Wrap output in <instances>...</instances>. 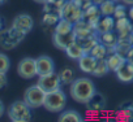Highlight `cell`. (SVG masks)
<instances>
[{
    "instance_id": "obj_44",
    "label": "cell",
    "mask_w": 133,
    "mask_h": 122,
    "mask_svg": "<svg viewBox=\"0 0 133 122\" xmlns=\"http://www.w3.org/2000/svg\"><path fill=\"white\" fill-rule=\"evenodd\" d=\"M111 2H115V3H117V2H119V0H111Z\"/></svg>"
},
{
    "instance_id": "obj_7",
    "label": "cell",
    "mask_w": 133,
    "mask_h": 122,
    "mask_svg": "<svg viewBox=\"0 0 133 122\" xmlns=\"http://www.w3.org/2000/svg\"><path fill=\"white\" fill-rule=\"evenodd\" d=\"M17 73L24 79H31L35 75H38L35 58H31V57L22 58L17 65Z\"/></svg>"
},
{
    "instance_id": "obj_4",
    "label": "cell",
    "mask_w": 133,
    "mask_h": 122,
    "mask_svg": "<svg viewBox=\"0 0 133 122\" xmlns=\"http://www.w3.org/2000/svg\"><path fill=\"white\" fill-rule=\"evenodd\" d=\"M65 104H66V96L64 91L60 88L57 91L48 92L46 95L43 106L51 113H59V112H63V109L65 108Z\"/></svg>"
},
{
    "instance_id": "obj_1",
    "label": "cell",
    "mask_w": 133,
    "mask_h": 122,
    "mask_svg": "<svg viewBox=\"0 0 133 122\" xmlns=\"http://www.w3.org/2000/svg\"><path fill=\"white\" fill-rule=\"evenodd\" d=\"M71 96L75 101L80 104H88L93 96L97 94L95 86L89 78H76L71 83Z\"/></svg>"
},
{
    "instance_id": "obj_30",
    "label": "cell",
    "mask_w": 133,
    "mask_h": 122,
    "mask_svg": "<svg viewBox=\"0 0 133 122\" xmlns=\"http://www.w3.org/2000/svg\"><path fill=\"white\" fill-rule=\"evenodd\" d=\"M61 17L56 13H44L42 18V24L44 26H55Z\"/></svg>"
},
{
    "instance_id": "obj_5",
    "label": "cell",
    "mask_w": 133,
    "mask_h": 122,
    "mask_svg": "<svg viewBox=\"0 0 133 122\" xmlns=\"http://www.w3.org/2000/svg\"><path fill=\"white\" fill-rule=\"evenodd\" d=\"M46 92L37 83L34 86H30L25 94H24V101L31 108V109H35V108H41L43 106L44 104V99H46Z\"/></svg>"
},
{
    "instance_id": "obj_25",
    "label": "cell",
    "mask_w": 133,
    "mask_h": 122,
    "mask_svg": "<svg viewBox=\"0 0 133 122\" xmlns=\"http://www.w3.org/2000/svg\"><path fill=\"white\" fill-rule=\"evenodd\" d=\"M77 42L80 43V45L82 47V49L85 51V53H90V51L93 49V47L99 42L98 40V34L94 36H89V38H84V39H77Z\"/></svg>"
},
{
    "instance_id": "obj_43",
    "label": "cell",
    "mask_w": 133,
    "mask_h": 122,
    "mask_svg": "<svg viewBox=\"0 0 133 122\" xmlns=\"http://www.w3.org/2000/svg\"><path fill=\"white\" fill-rule=\"evenodd\" d=\"M8 2V0H0V5H3V4H5Z\"/></svg>"
},
{
    "instance_id": "obj_28",
    "label": "cell",
    "mask_w": 133,
    "mask_h": 122,
    "mask_svg": "<svg viewBox=\"0 0 133 122\" xmlns=\"http://www.w3.org/2000/svg\"><path fill=\"white\" fill-rule=\"evenodd\" d=\"M59 77H60V81H61V85H71L76 78H75V73L71 68H64L60 73H59Z\"/></svg>"
},
{
    "instance_id": "obj_38",
    "label": "cell",
    "mask_w": 133,
    "mask_h": 122,
    "mask_svg": "<svg viewBox=\"0 0 133 122\" xmlns=\"http://www.w3.org/2000/svg\"><path fill=\"white\" fill-rule=\"evenodd\" d=\"M120 2L125 5H133V0H120Z\"/></svg>"
},
{
    "instance_id": "obj_14",
    "label": "cell",
    "mask_w": 133,
    "mask_h": 122,
    "mask_svg": "<svg viewBox=\"0 0 133 122\" xmlns=\"http://www.w3.org/2000/svg\"><path fill=\"white\" fill-rule=\"evenodd\" d=\"M101 17H102L101 8H99V5H97V4H94V3H93L90 7H88L86 9H84L82 20H85V21H88L90 25H93V26L95 27V30H97V25H98Z\"/></svg>"
},
{
    "instance_id": "obj_15",
    "label": "cell",
    "mask_w": 133,
    "mask_h": 122,
    "mask_svg": "<svg viewBox=\"0 0 133 122\" xmlns=\"http://www.w3.org/2000/svg\"><path fill=\"white\" fill-rule=\"evenodd\" d=\"M98 40L108 48V53H112V52H115V47L119 42V35L115 34L114 31L99 33L98 34Z\"/></svg>"
},
{
    "instance_id": "obj_11",
    "label": "cell",
    "mask_w": 133,
    "mask_h": 122,
    "mask_svg": "<svg viewBox=\"0 0 133 122\" xmlns=\"http://www.w3.org/2000/svg\"><path fill=\"white\" fill-rule=\"evenodd\" d=\"M12 26H15L16 29H18L20 31H22L25 34H29L33 30L34 21H33L31 16H29L28 13H21V14L15 17V20L12 22Z\"/></svg>"
},
{
    "instance_id": "obj_2",
    "label": "cell",
    "mask_w": 133,
    "mask_h": 122,
    "mask_svg": "<svg viewBox=\"0 0 133 122\" xmlns=\"http://www.w3.org/2000/svg\"><path fill=\"white\" fill-rule=\"evenodd\" d=\"M25 36H26V34L20 31L15 26L5 27L0 33V45L5 51H11V49L16 48L25 39Z\"/></svg>"
},
{
    "instance_id": "obj_40",
    "label": "cell",
    "mask_w": 133,
    "mask_h": 122,
    "mask_svg": "<svg viewBox=\"0 0 133 122\" xmlns=\"http://www.w3.org/2000/svg\"><path fill=\"white\" fill-rule=\"evenodd\" d=\"M103 2H104V0H93V3H94V4H97V5H101Z\"/></svg>"
},
{
    "instance_id": "obj_3",
    "label": "cell",
    "mask_w": 133,
    "mask_h": 122,
    "mask_svg": "<svg viewBox=\"0 0 133 122\" xmlns=\"http://www.w3.org/2000/svg\"><path fill=\"white\" fill-rule=\"evenodd\" d=\"M8 117L12 122H29L31 119V108L24 100H17L11 104Z\"/></svg>"
},
{
    "instance_id": "obj_9",
    "label": "cell",
    "mask_w": 133,
    "mask_h": 122,
    "mask_svg": "<svg viewBox=\"0 0 133 122\" xmlns=\"http://www.w3.org/2000/svg\"><path fill=\"white\" fill-rule=\"evenodd\" d=\"M73 31L77 36V39H84V38H89V36H94L97 35V30L93 25H90L88 21L85 20H80L78 22L73 24Z\"/></svg>"
},
{
    "instance_id": "obj_36",
    "label": "cell",
    "mask_w": 133,
    "mask_h": 122,
    "mask_svg": "<svg viewBox=\"0 0 133 122\" xmlns=\"http://www.w3.org/2000/svg\"><path fill=\"white\" fill-rule=\"evenodd\" d=\"M4 104H3V101L2 100H0V118H2L3 117V114H4Z\"/></svg>"
},
{
    "instance_id": "obj_20",
    "label": "cell",
    "mask_w": 133,
    "mask_h": 122,
    "mask_svg": "<svg viewBox=\"0 0 133 122\" xmlns=\"http://www.w3.org/2000/svg\"><path fill=\"white\" fill-rule=\"evenodd\" d=\"M59 122H81L84 121L82 116L76 110H64L59 116Z\"/></svg>"
},
{
    "instance_id": "obj_13",
    "label": "cell",
    "mask_w": 133,
    "mask_h": 122,
    "mask_svg": "<svg viewBox=\"0 0 133 122\" xmlns=\"http://www.w3.org/2000/svg\"><path fill=\"white\" fill-rule=\"evenodd\" d=\"M132 29H133V25H132V20L129 17H123V18L116 20L115 30L117 31L119 39H128L130 36Z\"/></svg>"
},
{
    "instance_id": "obj_27",
    "label": "cell",
    "mask_w": 133,
    "mask_h": 122,
    "mask_svg": "<svg viewBox=\"0 0 133 122\" xmlns=\"http://www.w3.org/2000/svg\"><path fill=\"white\" fill-rule=\"evenodd\" d=\"M132 45L133 44L130 43L129 38L128 39H119V42H117V44L115 47V52H117L119 55H121L124 57H127V55H128L129 49L132 48Z\"/></svg>"
},
{
    "instance_id": "obj_21",
    "label": "cell",
    "mask_w": 133,
    "mask_h": 122,
    "mask_svg": "<svg viewBox=\"0 0 133 122\" xmlns=\"http://www.w3.org/2000/svg\"><path fill=\"white\" fill-rule=\"evenodd\" d=\"M65 53H66V56H68L69 58H72V60H78V58H81L85 55V51L82 49V47L80 45V43L76 40L75 43H72L68 48L65 49Z\"/></svg>"
},
{
    "instance_id": "obj_32",
    "label": "cell",
    "mask_w": 133,
    "mask_h": 122,
    "mask_svg": "<svg viewBox=\"0 0 133 122\" xmlns=\"http://www.w3.org/2000/svg\"><path fill=\"white\" fill-rule=\"evenodd\" d=\"M11 68L9 57L4 53H0V73H7Z\"/></svg>"
},
{
    "instance_id": "obj_22",
    "label": "cell",
    "mask_w": 133,
    "mask_h": 122,
    "mask_svg": "<svg viewBox=\"0 0 133 122\" xmlns=\"http://www.w3.org/2000/svg\"><path fill=\"white\" fill-rule=\"evenodd\" d=\"M104 105H106L104 97H103L99 92H97V94L93 96V99L86 104V106H88L90 110H102V109H104Z\"/></svg>"
},
{
    "instance_id": "obj_39",
    "label": "cell",
    "mask_w": 133,
    "mask_h": 122,
    "mask_svg": "<svg viewBox=\"0 0 133 122\" xmlns=\"http://www.w3.org/2000/svg\"><path fill=\"white\" fill-rule=\"evenodd\" d=\"M4 29H5V27H4V21H3L2 16H0V33H2V31H3Z\"/></svg>"
},
{
    "instance_id": "obj_41",
    "label": "cell",
    "mask_w": 133,
    "mask_h": 122,
    "mask_svg": "<svg viewBox=\"0 0 133 122\" xmlns=\"http://www.w3.org/2000/svg\"><path fill=\"white\" fill-rule=\"evenodd\" d=\"M34 2H35V3H38V4H44V3L47 2V0H34Z\"/></svg>"
},
{
    "instance_id": "obj_26",
    "label": "cell",
    "mask_w": 133,
    "mask_h": 122,
    "mask_svg": "<svg viewBox=\"0 0 133 122\" xmlns=\"http://www.w3.org/2000/svg\"><path fill=\"white\" fill-rule=\"evenodd\" d=\"M90 55H91L93 57H95L97 60L106 58L107 55H108V48H107L104 44H102L101 42H98V43L93 47V49L90 51Z\"/></svg>"
},
{
    "instance_id": "obj_8",
    "label": "cell",
    "mask_w": 133,
    "mask_h": 122,
    "mask_svg": "<svg viewBox=\"0 0 133 122\" xmlns=\"http://www.w3.org/2000/svg\"><path fill=\"white\" fill-rule=\"evenodd\" d=\"M38 85L44 90L46 94H48V92H54V91L60 90L61 81H60L59 74H56L54 72V73H50V74H46V75H39Z\"/></svg>"
},
{
    "instance_id": "obj_10",
    "label": "cell",
    "mask_w": 133,
    "mask_h": 122,
    "mask_svg": "<svg viewBox=\"0 0 133 122\" xmlns=\"http://www.w3.org/2000/svg\"><path fill=\"white\" fill-rule=\"evenodd\" d=\"M76 40H77V36H76L75 31H71L68 34H56V33L52 34V43L55 44L56 48H59L61 51H65Z\"/></svg>"
},
{
    "instance_id": "obj_23",
    "label": "cell",
    "mask_w": 133,
    "mask_h": 122,
    "mask_svg": "<svg viewBox=\"0 0 133 122\" xmlns=\"http://www.w3.org/2000/svg\"><path fill=\"white\" fill-rule=\"evenodd\" d=\"M108 72H110V68H108V64H107V58L97 60L95 68H94V70H93V75H94V77H103V75H106Z\"/></svg>"
},
{
    "instance_id": "obj_35",
    "label": "cell",
    "mask_w": 133,
    "mask_h": 122,
    "mask_svg": "<svg viewBox=\"0 0 133 122\" xmlns=\"http://www.w3.org/2000/svg\"><path fill=\"white\" fill-rule=\"evenodd\" d=\"M80 3V5L82 7V9H86L88 7H90L93 4V0H77Z\"/></svg>"
},
{
    "instance_id": "obj_17",
    "label": "cell",
    "mask_w": 133,
    "mask_h": 122,
    "mask_svg": "<svg viewBox=\"0 0 133 122\" xmlns=\"http://www.w3.org/2000/svg\"><path fill=\"white\" fill-rule=\"evenodd\" d=\"M95 64H97V58L93 57L90 53H85L81 58H78V68L81 72L86 74H93Z\"/></svg>"
},
{
    "instance_id": "obj_19",
    "label": "cell",
    "mask_w": 133,
    "mask_h": 122,
    "mask_svg": "<svg viewBox=\"0 0 133 122\" xmlns=\"http://www.w3.org/2000/svg\"><path fill=\"white\" fill-rule=\"evenodd\" d=\"M116 20L114 16H102L98 25H97V33H107V31H114L115 29Z\"/></svg>"
},
{
    "instance_id": "obj_31",
    "label": "cell",
    "mask_w": 133,
    "mask_h": 122,
    "mask_svg": "<svg viewBox=\"0 0 133 122\" xmlns=\"http://www.w3.org/2000/svg\"><path fill=\"white\" fill-rule=\"evenodd\" d=\"M114 17L115 20L123 18V17H128V9L125 4H116L115 12H114Z\"/></svg>"
},
{
    "instance_id": "obj_12",
    "label": "cell",
    "mask_w": 133,
    "mask_h": 122,
    "mask_svg": "<svg viewBox=\"0 0 133 122\" xmlns=\"http://www.w3.org/2000/svg\"><path fill=\"white\" fill-rule=\"evenodd\" d=\"M35 63H37V70H38V77L39 75H46L50 73L55 72V63L54 60L50 56H39L35 58Z\"/></svg>"
},
{
    "instance_id": "obj_18",
    "label": "cell",
    "mask_w": 133,
    "mask_h": 122,
    "mask_svg": "<svg viewBox=\"0 0 133 122\" xmlns=\"http://www.w3.org/2000/svg\"><path fill=\"white\" fill-rule=\"evenodd\" d=\"M106 58H107V64H108L110 72H115V73H116V70H117L120 66H123V64L127 61V57L119 55L117 52L108 53Z\"/></svg>"
},
{
    "instance_id": "obj_42",
    "label": "cell",
    "mask_w": 133,
    "mask_h": 122,
    "mask_svg": "<svg viewBox=\"0 0 133 122\" xmlns=\"http://www.w3.org/2000/svg\"><path fill=\"white\" fill-rule=\"evenodd\" d=\"M129 40H130V43L133 44V29H132V33H130V36H129Z\"/></svg>"
},
{
    "instance_id": "obj_34",
    "label": "cell",
    "mask_w": 133,
    "mask_h": 122,
    "mask_svg": "<svg viewBox=\"0 0 133 122\" xmlns=\"http://www.w3.org/2000/svg\"><path fill=\"white\" fill-rule=\"evenodd\" d=\"M8 79H7V73H0V90L7 87Z\"/></svg>"
},
{
    "instance_id": "obj_33",
    "label": "cell",
    "mask_w": 133,
    "mask_h": 122,
    "mask_svg": "<svg viewBox=\"0 0 133 122\" xmlns=\"http://www.w3.org/2000/svg\"><path fill=\"white\" fill-rule=\"evenodd\" d=\"M121 113H123V116L125 118H128V121L129 119H133V104H129V105L124 106V109L121 110Z\"/></svg>"
},
{
    "instance_id": "obj_16",
    "label": "cell",
    "mask_w": 133,
    "mask_h": 122,
    "mask_svg": "<svg viewBox=\"0 0 133 122\" xmlns=\"http://www.w3.org/2000/svg\"><path fill=\"white\" fill-rule=\"evenodd\" d=\"M116 77L120 82L123 83H130L133 82V64L129 63L127 60L125 63L123 64V66H120L117 70H116Z\"/></svg>"
},
{
    "instance_id": "obj_37",
    "label": "cell",
    "mask_w": 133,
    "mask_h": 122,
    "mask_svg": "<svg viewBox=\"0 0 133 122\" xmlns=\"http://www.w3.org/2000/svg\"><path fill=\"white\" fill-rule=\"evenodd\" d=\"M128 17L133 21V5H130V8L128 9Z\"/></svg>"
},
{
    "instance_id": "obj_29",
    "label": "cell",
    "mask_w": 133,
    "mask_h": 122,
    "mask_svg": "<svg viewBox=\"0 0 133 122\" xmlns=\"http://www.w3.org/2000/svg\"><path fill=\"white\" fill-rule=\"evenodd\" d=\"M101 8V13L102 16H114L115 8H116V3L111 2V0H104V2L99 5Z\"/></svg>"
},
{
    "instance_id": "obj_6",
    "label": "cell",
    "mask_w": 133,
    "mask_h": 122,
    "mask_svg": "<svg viewBox=\"0 0 133 122\" xmlns=\"http://www.w3.org/2000/svg\"><path fill=\"white\" fill-rule=\"evenodd\" d=\"M82 16H84V9L77 0H65L61 18H65L72 24H76L80 20H82Z\"/></svg>"
},
{
    "instance_id": "obj_24",
    "label": "cell",
    "mask_w": 133,
    "mask_h": 122,
    "mask_svg": "<svg viewBox=\"0 0 133 122\" xmlns=\"http://www.w3.org/2000/svg\"><path fill=\"white\" fill-rule=\"evenodd\" d=\"M73 31V24L69 22L68 20H65V18H60L59 22L55 25V31L56 34H68Z\"/></svg>"
}]
</instances>
